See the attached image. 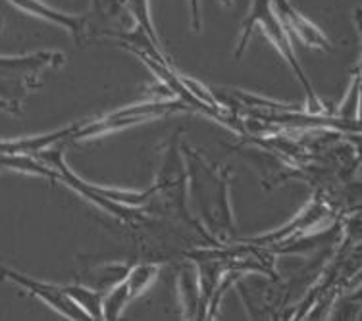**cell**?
I'll return each instance as SVG.
<instances>
[{
  "mask_svg": "<svg viewBox=\"0 0 362 321\" xmlns=\"http://www.w3.org/2000/svg\"><path fill=\"white\" fill-rule=\"evenodd\" d=\"M187 160L189 196L199 214V225L210 245H230L235 238V225L230 206V175L228 169L210 166L197 150L183 145ZM193 210V212H195Z\"/></svg>",
  "mask_w": 362,
  "mask_h": 321,
  "instance_id": "6da1fadb",
  "label": "cell"
},
{
  "mask_svg": "<svg viewBox=\"0 0 362 321\" xmlns=\"http://www.w3.org/2000/svg\"><path fill=\"white\" fill-rule=\"evenodd\" d=\"M262 29V33H264L270 42L279 50V54L286 58L287 66L291 68L295 77H297V81L303 85V89H305V95H307V110L308 114H318L322 110V102L320 98L316 97V92H314L313 85L308 81L307 73L303 70V66L299 63L297 56H295V50H293V42H291V35H289V31L284 25V21L279 20V16L276 14V10L272 6V0H252L251 10H249V14L241 23V37H239V42H237L235 47V60H241L243 56L245 49H247V44H249V39H251L252 31L255 29Z\"/></svg>",
  "mask_w": 362,
  "mask_h": 321,
  "instance_id": "7a4b0ae2",
  "label": "cell"
},
{
  "mask_svg": "<svg viewBox=\"0 0 362 321\" xmlns=\"http://www.w3.org/2000/svg\"><path fill=\"white\" fill-rule=\"evenodd\" d=\"M66 62L62 52L42 50L23 56H0V102L4 112L21 114L29 92L41 87L42 71L60 68Z\"/></svg>",
  "mask_w": 362,
  "mask_h": 321,
  "instance_id": "3957f363",
  "label": "cell"
},
{
  "mask_svg": "<svg viewBox=\"0 0 362 321\" xmlns=\"http://www.w3.org/2000/svg\"><path fill=\"white\" fill-rule=\"evenodd\" d=\"M175 112H193V110L187 104H183L181 100H164V98L124 106L116 112L106 114L103 118L93 119V121L74 123L68 143L95 139V137H100V135H106V133L122 131V129L139 126V123H145V121H151V119L166 118V116Z\"/></svg>",
  "mask_w": 362,
  "mask_h": 321,
  "instance_id": "277c9868",
  "label": "cell"
},
{
  "mask_svg": "<svg viewBox=\"0 0 362 321\" xmlns=\"http://www.w3.org/2000/svg\"><path fill=\"white\" fill-rule=\"evenodd\" d=\"M0 281H10L14 283L23 291H28L29 294H33L35 298H39L45 304H49L52 310H56L58 314L66 317V320H89V315L85 314L83 310L79 306H76L74 302L64 294L62 285H52V283H42V281H37L29 275H23V273L16 272L8 265L0 264Z\"/></svg>",
  "mask_w": 362,
  "mask_h": 321,
  "instance_id": "5b68a950",
  "label": "cell"
},
{
  "mask_svg": "<svg viewBox=\"0 0 362 321\" xmlns=\"http://www.w3.org/2000/svg\"><path fill=\"white\" fill-rule=\"evenodd\" d=\"M334 214L332 210V204L327 202L326 198H314L308 202V206L300 214L293 217L291 222L286 225V227H279V229L272 231V233H266V235H260V237H252L247 238L251 243H257L260 246H272L276 245H287V243H293L300 238L305 233H308L310 229H316V225H320L326 222L327 217Z\"/></svg>",
  "mask_w": 362,
  "mask_h": 321,
  "instance_id": "8992f818",
  "label": "cell"
},
{
  "mask_svg": "<svg viewBox=\"0 0 362 321\" xmlns=\"http://www.w3.org/2000/svg\"><path fill=\"white\" fill-rule=\"evenodd\" d=\"M272 6L276 10V14L279 16V20L284 21L289 35H295L310 49L326 50V52L334 50V44L327 39L326 33L300 14L299 10L291 4V0H272Z\"/></svg>",
  "mask_w": 362,
  "mask_h": 321,
  "instance_id": "52a82bcc",
  "label": "cell"
},
{
  "mask_svg": "<svg viewBox=\"0 0 362 321\" xmlns=\"http://www.w3.org/2000/svg\"><path fill=\"white\" fill-rule=\"evenodd\" d=\"M10 2L16 8L28 12V14L41 18V20L54 23V25H60L70 35L76 37V41H83L85 37H90L89 18H87V14H66V12H60L56 8L45 4L41 0H10Z\"/></svg>",
  "mask_w": 362,
  "mask_h": 321,
  "instance_id": "ba28073f",
  "label": "cell"
},
{
  "mask_svg": "<svg viewBox=\"0 0 362 321\" xmlns=\"http://www.w3.org/2000/svg\"><path fill=\"white\" fill-rule=\"evenodd\" d=\"M177 291H180V302L185 320H201V293H199V279L193 262L181 267Z\"/></svg>",
  "mask_w": 362,
  "mask_h": 321,
  "instance_id": "9c48e42d",
  "label": "cell"
},
{
  "mask_svg": "<svg viewBox=\"0 0 362 321\" xmlns=\"http://www.w3.org/2000/svg\"><path fill=\"white\" fill-rule=\"evenodd\" d=\"M64 294L89 315V320H103V293L89 285H62Z\"/></svg>",
  "mask_w": 362,
  "mask_h": 321,
  "instance_id": "30bf717a",
  "label": "cell"
},
{
  "mask_svg": "<svg viewBox=\"0 0 362 321\" xmlns=\"http://www.w3.org/2000/svg\"><path fill=\"white\" fill-rule=\"evenodd\" d=\"M158 275H160V264L143 262V264L129 265V269H127L124 281H126L127 289H129L132 301L133 298H137V296H141L145 291H148Z\"/></svg>",
  "mask_w": 362,
  "mask_h": 321,
  "instance_id": "8fae6325",
  "label": "cell"
},
{
  "mask_svg": "<svg viewBox=\"0 0 362 321\" xmlns=\"http://www.w3.org/2000/svg\"><path fill=\"white\" fill-rule=\"evenodd\" d=\"M129 302H132V296H129L126 281L122 279L114 283L110 291L103 294V320H118Z\"/></svg>",
  "mask_w": 362,
  "mask_h": 321,
  "instance_id": "7c38bea8",
  "label": "cell"
},
{
  "mask_svg": "<svg viewBox=\"0 0 362 321\" xmlns=\"http://www.w3.org/2000/svg\"><path fill=\"white\" fill-rule=\"evenodd\" d=\"M127 10L133 18V23H135V31H139L143 35L151 37L153 41H158V35H156V29L153 25V20H151V12H148V0H127Z\"/></svg>",
  "mask_w": 362,
  "mask_h": 321,
  "instance_id": "4fadbf2b",
  "label": "cell"
},
{
  "mask_svg": "<svg viewBox=\"0 0 362 321\" xmlns=\"http://www.w3.org/2000/svg\"><path fill=\"white\" fill-rule=\"evenodd\" d=\"M189 14H191V28L193 31L201 29V6L199 0H189Z\"/></svg>",
  "mask_w": 362,
  "mask_h": 321,
  "instance_id": "5bb4252c",
  "label": "cell"
}]
</instances>
